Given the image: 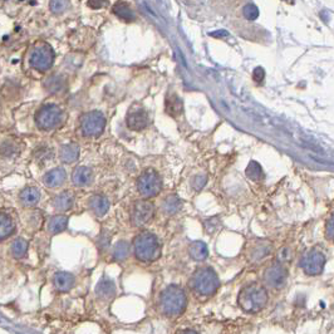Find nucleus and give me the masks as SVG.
Here are the masks:
<instances>
[{
    "mask_svg": "<svg viewBox=\"0 0 334 334\" xmlns=\"http://www.w3.org/2000/svg\"><path fill=\"white\" fill-rule=\"evenodd\" d=\"M68 7H69V0H51V4H49V8L54 14H61L66 12Z\"/></svg>",
    "mask_w": 334,
    "mask_h": 334,
    "instance_id": "7c9ffc66",
    "label": "nucleus"
},
{
    "mask_svg": "<svg viewBox=\"0 0 334 334\" xmlns=\"http://www.w3.org/2000/svg\"><path fill=\"white\" fill-rule=\"evenodd\" d=\"M162 189L161 177L155 170L148 169L137 180V190L143 197L157 196Z\"/></svg>",
    "mask_w": 334,
    "mask_h": 334,
    "instance_id": "39448f33",
    "label": "nucleus"
},
{
    "mask_svg": "<svg viewBox=\"0 0 334 334\" xmlns=\"http://www.w3.org/2000/svg\"><path fill=\"white\" fill-rule=\"evenodd\" d=\"M182 207V201L177 195H169L161 202V208L166 215H175Z\"/></svg>",
    "mask_w": 334,
    "mask_h": 334,
    "instance_id": "412c9836",
    "label": "nucleus"
},
{
    "mask_svg": "<svg viewBox=\"0 0 334 334\" xmlns=\"http://www.w3.org/2000/svg\"><path fill=\"white\" fill-rule=\"evenodd\" d=\"M182 101L176 95H171L166 100V112L172 117L180 116L182 113Z\"/></svg>",
    "mask_w": 334,
    "mask_h": 334,
    "instance_id": "a878e982",
    "label": "nucleus"
},
{
    "mask_svg": "<svg viewBox=\"0 0 334 334\" xmlns=\"http://www.w3.org/2000/svg\"><path fill=\"white\" fill-rule=\"evenodd\" d=\"M189 255L195 262H203L207 258V245L203 241H192L189 246Z\"/></svg>",
    "mask_w": 334,
    "mask_h": 334,
    "instance_id": "4be33fe9",
    "label": "nucleus"
},
{
    "mask_svg": "<svg viewBox=\"0 0 334 334\" xmlns=\"http://www.w3.org/2000/svg\"><path fill=\"white\" fill-rule=\"evenodd\" d=\"M63 111L57 104H44L35 114V123L41 130H52L62 122Z\"/></svg>",
    "mask_w": 334,
    "mask_h": 334,
    "instance_id": "423d86ee",
    "label": "nucleus"
},
{
    "mask_svg": "<svg viewBox=\"0 0 334 334\" xmlns=\"http://www.w3.org/2000/svg\"><path fill=\"white\" fill-rule=\"evenodd\" d=\"M72 180L75 186H90L93 181V171L87 166H78L77 169L73 171Z\"/></svg>",
    "mask_w": 334,
    "mask_h": 334,
    "instance_id": "4468645a",
    "label": "nucleus"
},
{
    "mask_svg": "<svg viewBox=\"0 0 334 334\" xmlns=\"http://www.w3.org/2000/svg\"><path fill=\"white\" fill-rule=\"evenodd\" d=\"M54 61V52L51 46L41 43L36 46L30 56V66L39 72H46L52 67Z\"/></svg>",
    "mask_w": 334,
    "mask_h": 334,
    "instance_id": "9d476101",
    "label": "nucleus"
},
{
    "mask_svg": "<svg viewBox=\"0 0 334 334\" xmlns=\"http://www.w3.org/2000/svg\"><path fill=\"white\" fill-rule=\"evenodd\" d=\"M134 250L136 258L143 263L155 262L162 253V247L157 236L148 231H143L135 237Z\"/></svg>",
    "mask_w": 334,
    "mask_h": 334,
    "instance_id": "20e7f679",
    "label": "nucleus"
},
{
    "mask_svg": "<svg viewBox=\"0 0 334 334\" xmlns=\"http://www.w3.org/2000/svg\"><path fill=\"white\" fill-rule=\"evenodd\" d=\"M268 301L269 296L265 286L257 283L244 286L237 297V304L246 313L260 312L267 305Z\"/></svg>",
    "mask_w": 334,
    "mask_h": 334,
    "instance_id": "f257e3e1",
    "label": "nucleus"
},
{
    "mask_svg": "<svg viewBox=\"0 0 334 334\" xmlns=\"http://www.w3.org/2000/svg\"><path fill=\"white\" fill-rule=\"evenodd\" d=\"M53 283L57 290L61 291V293H66V291H69L74 286L75 278L73 274L67 273V271H58L54 275Z\"/></svg>",
    "mask_w": 334,
    "mask_h": 334,
    "instance_id": "2eb2a0df",
    "label": "nucleus"
},
{
    "mask_svg": "<svg viewBox=\"0 0 334 334\" xmlns=\"http://www.w3.org/2000/svg\"><path fill=\"white\" fill-rule=\"evenodd\" d=\"M206 182H207V176H206V175H196V176L192 179L191 186L192 189L196 190V191H200V190L205 186Z\"/></svg>",
    "mask_w": 334,
    "mask_h": 334,
    "instance_id": "e433bc0d",
    "label": "nucleus"
},
{
    "mask_svg": "<svg viewBox=\"0 0 334 334\" xmlns=\"http://www.w3.org/2000/svg\"><path fill=\"white\" fill-rule=\"evenodd\" d=\"M15 230V225L12 219L5 214L0 215V239L5 240L8 236H10Z\"/></svg>",
    "mask_w": 334,
    "mask_h": 334,
    "instance_id": "c85d7f7f",
    "label": "nucleus"
},
{
    "mask_svg": "<svg viewBox=\"0 0 334 334\" xmlns=\"http://www.w3.org/2000/svg\"><path fill=\"white\" fill-rule=\"evenodd\" d=\"M106 118L98 111H92L85 113L80 118V130L87 137H97L104 131Z\"/></svg>",
    "mask_w": 334,
    "mask_h": 334,
    "instance_id": "6e6552de",
    "label": "nucleus"
},
{
    "mask_svg": "<svg viewBox=\"0 0 334 334\" xmlns=\"http://www.w3.org/2000/svg\"><path fill=\"white\" fill-rule=\"evenodd\" d=\"M28 247H29V244L25 239L23 237H18L15 239L14 241L12 242V246H10V252H12V255L17 259H22L27 255L28 253Z\"/></svg>",
    "mask_w": 334,
    "mask_h": 334,
    "instance_id": "b1692460",
    "label": "nucleus"
},
{
    "mask_svg": "<svg viewBox=\"0 0 334 334\" xmlns=\"http://www.w3.org/2000/svg\"><path fill=\"white\" fill-rule=\"evenodd\" d=\"M62 78L59 77H53V78H49V80L47 82V87H48L49 92H59V91L62 90Z\"/></svg>",
    "mask_w": 334,
    "mask_h": 334,
    "instance_id": "c9c22d12",
    "label": "nucleus"
},
{
    "mask_svg": "<svg viewBox=\"0 0 334 334\" xmlns=\"http://www.w3.org/2000/svg\"><path fill=\"white\" fill-rule=\"evenodd\" d=\"M113 13L118 18L126 20V22H132V20H135V18H136L132 8L130 7L129 4H126V3L119 2V3H117V4H114Z\"/></svg>",
    "mask_w": 334,
    "mask_h": 334,
    "instance_id": "393cba45",
    "label": "nucleus"
},
{
    "mask_svg": "<svg viewBox=\"0 0 334 334\" xmlns=\"http://www.w3.org/2000/svg\"><path fill=\"white\" fill-rule=\"evenodd\" d=\"M116 284L112 279L103 276L96 286V294L103 301H111L116 296Z\"/></svg>",
    "mask_w": 334,
    "mask_h": 334,
    "instance_id": "ddd939ff",
    "label": "nucleus"
},
{
    "mask_svg": "<svg viewBox=\"0 0 334 334\" xmlns=\"http://www.w3.org/2000/svg\"><path fill=\"white\" fill-rule=\"evenodd\" d=\"M79 157V146L75 143H68L63 145L59 150V158L64 163H72Z\"/></svg>",
    "mask_w": 334,
    "mask_h": 334,
    "instance_id": "6ab92c4d",
    "label": "nucleus"
},
{
    "mask_svg": "<svg viewBox=\"0 0 334 334\" xmlns=\"http://www.w3.org/2000/svg\"><path fill=\"white\" fill-rule=\"evenodd\" d=\"M264 77H265L264 69H263L262 67L255 68L254 72H253V79H254L257 83H262L263 80H264Z\"/></svg>",
    "mask_w": 334,
    "mask_h": 334,
    "instance_id": "4c0bfd02",
    "label": "nucleus"
},
{
    "mask_svg": "<svg viewBox=\"0 0 334 334\" xmlns=\"http://www.w3.org/2000/svg\"><path fill=\"white\" fill-rule=\"evenodd\" d=\"M245 174L253 181H260V180L264 179V171L257 161H250L246 170H245Z\"/></svg>",
    "mask_w": 334,
    "mask_h": 334,
    "instance_id": "c756f323",
    "label": "nucleus"
},
{
    "mask_svg": "<svg viewBox=\"0 0 334 334\" xmlns=\"http://www.w3.org/2000/svg\"><path fill=\"white\" fill-rule=\"evenodd\" d=\"M153 214H155V207L152 202L146 200L136 201L131 214L132 224L137 228L146 225L153 218Z\"/></svg>",
    "mask_w": 334,
    "mask_h": 334,
    "instance_id": "9b49d317",
    "label": "nucleus"
},
{
    "mask_svg": "<svg viewBox=\"0 0 334 334\" xmlns=\"http://www.w3.org/2000/svg\"><path fill=\"white\" fill-rule=\"evenodd\" d=\"M211 35H213V36H226V35H228V32H225V30H221V32L211 33Z\"/></svg>",
    "mask_w": 334,
    "mask_h": 334,
    "instance_id": "ea45409f",
    "label": "nucleus"
},
{
    "mask_svg": "<svg viewBox=\"0 0 334 334\" xmlns=\"http://www.w3.org/2000/svg\"><path fill=\"white\" fill-rule=\"evenodd\" d=\"M189 286L196 296L211 297L218 291L220 286L218 274L215 270L208 267L199 268L189 281Z\"/></svg>",
    "mask_w": 334,
    "mask_h": 334,
    "instance_id": "7ed1b4c3",
    "label": "nucleus"
},
{
    "mask_svg": "<svg viewBox=\"0 0 334 334\" xmlns=\"http://www.w3.org/2000/svg\"><path fill=\"white\" fill-rule=\"evenodd\" d=\"M271 253V244L268 241H259L250 249L249 258L253 263H258L265 259Z\"/></svg>",
    "mask_w": 334,
    "mask_h": 334,
    "instance_id": "f3484780",
    "label": "nucleus"
},
{
    "mask_svg": "<svg viewBox=\"0 0 334 334\" xmlns=\"http://www.w3.org/2000/svg\"><path fill=\"white\" fill-rule=\"evenodd\" d=\"M67 179V172L64 171L63 169H53L51 171L47 172L43 177V182L47 187H51V189H54V187H58L61 185L64 184Z\"/></svg>",
    "mask_w": 334,
    "mask_h": 334,
    "instance_id": "dca6fc26",
    "label": "nucleus"
},
{
    "mask_svg": "<svg viewBox=\"0 0 334 334\" xmlns=\"http://www.w3.org/2000/svg\"><path fill=\"white\" fill-rule=\"evenodd\" d=\"M220 225H221L220 219H219L218 216H214V218L207 219V220L203 223V228H205L206 233L207 234L215 233V231L220 228Z\"/></svg>",
    "mask_w": 334,
    "mask_h": 334,
    "instance_id": "2f4dec72",
    "label": "nucleus"
},
{
    "mask_svg": "<svg viewBox=\"0 0 334 334\" xmlns=\"http://www.w3.org/2000/svg\"><path fill=\"white\" fill-rule=\"evenodd\" d=\"M54 208L59 213H64V211L70 210L74 205V196H73L72 192L64 191L61 192L59 195H57L53 200Z\"/></svg>",
    "mask_w": 334,
    "mask_h": 334,
    "instance_id": "a211bd4d",
    "label": "nucleus"
},
{
    "mask_svg": "<svg viewBox=\"0 0 334 334\" xmlns=\"http://www.w3.org/2000/svg\"><path fill=\"white\" fill-rule=\"evenodd\" d=\"M68 218L64 215H56L51 219L48 224V230L51 234H59L67 229Z\"/></svg>",
    "mask_w": 334,
    "mask_h": 334,
    "instance_id": "bb28decb",
    "label": "nucleus"
},
{
    "mask_svg": "<svg viewBox=\"0 0 334 334\" xmlns=\"http://www.w3.org/2000/svg\"><path fill=\"white\" fill-rule=\"evenodd\" d=\"M242 13H244V17L246 18L247 20H255L258 17H259V10L258 8L255 7L254 4H246L242 9Z\"/></svg>",
    "mask_w": 334,
    "mask_h": 334,
    "instance_id": "f704fd0d",
    "label": "nucleus"
},
{
    "mask_svg": "<svg viewBox=\"0 0 334 334\" xmlns=\"http://www.w3.org/2000/svg\"><path fill=\"white\" fill-rule=\"evenodd\" d=\"M325 257L322 252L317 249H310L303 255L301 260V268L307 275L317 276L320 275L324 270Z\"/></svg>",
    "mask_w": 334,
    "mask_h": 334,
    "instance_id": "1a4fd4ad",
    "label": "nucleus"
},
{
    "mask_svg": "<svg viewBox=\"0 0 334 334\" xmlns=\"http://www.w3.org/2000/svg\"><path fill=\"white\" fill-rule=\"evenodd\" d=\"M286 280H288V270L284 267V264L279 263L278 260L271 265H269L263 273L264 285L270 289H274V290H279V289L284 288Z\"/></svg>",
    "mask_w": 334,
    "mask_h": 334,
    "instance_id": "0eeeda50",
    "label": "nucleus"
},
{
    "mask_svg": "<svg viewBox=\"0 0 334 334\" xmlns=\"http://www.w3.org/2000/svg\"><path fill=\"white\" fill-rule=\"evenodd\" d=\"M107 3V0H90L88 5H90L92 9H100V8L104 7Z\"/></svg>",
    "mask_w": 334,
    "mask_h": 334,
    "instance_id": "58836bf2",
    "label": "nucleus"
},
{
    "mask_svg": "<svg viewBox=\"0 0 334 334\" xmlns=\"http://www.w3.org/2000/svg\"><path fill=\"white\" fill-rule=\"evenodd\" d=\"M90 208L96 214L97 216L106 215V213L109 208V201L103 195H95L88 201Z\"/></svg>",
    "mask_w": 334,
    "mask_h": 334,
    "instance_id": "aec40b11",
    "label": "nucleus"
},
{
    "mask_svg": "<svg viewBox=\"0 0 334 334\" xmlns=\"http://www.w3.org/2000/svg\"><path fill=\"white\" fill-rule=\"evenodd\" d=\"M187 297L184 289L179 285H169L161 293L160 309L166 317H179L185 312Z\"/></svg>",
    "mask_w": 334,
    "mask_h": 334,
    "instance_id": "f03ea898",
    "label": "nucleus"
},
{
    "mask_svg": "<svg viewBox=\"0 0 334 334\" xmlns=\"http://www.w3.org/2000/svg\"><path fill=\"white\" fill-rule=\"evenodd\" d=\"M291 257H293V253H291L290 247L288 246L281 247V249H279V252L276 253V260H278L279 263H281V264H286V263L290 262Z\"/></svg>",
    "mask_w": 334,
    "mask_h": 334,
    "instance_id": "473e14b6",
    "label": "nucleus"
},
{
    "mask_svg": "<svg viewBox=\"0 0 334 334\" xmlns=\"http://www.w3.org/2000/svg\"><path fill=\"white\" fill-rule=\"evenodd\" d=\"M19 200L23 206H34L40 200V191L36 187H25L19 195Z\"/></svg>",
    "mask_w": 334,
    "mask_h": 334,
    "instance_id": "5701e85b",
    "label": "nucleus"
},
{
    "mask_svg": "<svg viewBox=\"0 0 334 334\" xmlns=\"http://www.w3.org/2000/svg\"><path fill=\"white\" fill-rule=\"evenodd\" d=\"M127 126L132 131H141L148 124V113L142 107H134L127 114Z\"/></svg>",
    "mask_w": 334,
    "mask_h": 334,
    "instance_id": "f8f14e48",
    "label": "nucleus"
},
{
    "mask_svg": "<svg viewBox=\"0 0 334 334\" xmlns=\"http://www.w3.org/2000/svg\"><path fill=\"white\" fill-rule=\"evenodd\" d=\"M324 235L325 239L334 242V214H332V215L327 219V221H325Z\"/></svg>",
    "mask_w": 334,
    "mask_h": 334,
    "instance_id": "72a5a7b5",
    "label": "nucleus"
},
{
    "mask_svg": "<svg viewBox=\"0 0 334 334\" xmlns=\"http://www.w3.org/2000/svg\"><path fill=\"white\" fill-rule=\"evenodd\" d=\"M130 255V244L127 241H118L112 250V258L116 262H123Z\"/></svg>",
    "mask_w": 334,
    "mask_h": 334,
    "instance_id": "cd10ccee",
    "label": "nucleus"
}]
</instances>
